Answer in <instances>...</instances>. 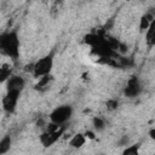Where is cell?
<instances>
[{
    "label": "cell",
    "mask_w": 155,
    "mask_h": 155,
    "mask_svg": "<svg viewBox=\"0 0 155 155\" xmlns=\"http://www.w3.org/2000/svg\"><path fill=\"white\" fill-rule=\"evenodd\" d=\"M0 48L4 54L11 59H17L19 56V38L15 30L6 31L0 36Z\"/></svg>",
    "instance_id": "1"
},
{
    "label": "cell",
    "mask_w": 155,
    "mask_h": 155,
    "mask_svg": "<svg viewBox=\"0 0 155 155\" xmlns=\"http://www.w3.org/2000/svg\"><path fill=\"white\" fill-rule=\"evenodd\" d=\"M63 133H64V126H57L50 122L45 128V131L40 134L39 139L44 148H50L63 136Z\"/></svg>",
    "instance_id": "2"
},
{
    "label": "cell",
    "mask_w": 155,
    "mask_h": 155,
    "mask_svg": "<svg viewBox=\"0 0 155 155\" xmlns=\"http://www.w3.org/2000/svg\"><path fill=\"white\" fill-rule=\"evenodd\" d=\"M53 68V54H46L41 58H39L33 65H31V73L36 79H40L46 75H51Z\"/></svg>",
    "instance_id": "3"
},
{
    "label": "cell",
    "mask_w": 155,
    "mask_h": 155,
    "mask_svg": "<svg viewBox=\"0 0 155 155\" xmlns=\"http://www.w3.org/2000/svg\"><path fill=\"white\" fill-rule=\"evenodd\" d=\"M71 116H73V107L69 104H62L56 107L51 111L48 119H50V122L57 126H63L65 122L70 120Z\"/></svg>",
    "instance_id": "4"
},
{
    "label": "cell",
    "mask_w": 155,
    "mask_h": 155,
    "mask_svg": "<svg viewBox=\"0 0 155 155\" xmlns=\"http://www.w3.org/2000/svg\"><path fill=\"white\" fill-rule=\"evenodd\" d=\"M19 94L21 93L19 92H16V91H7L6 92L5 97L2 98V109L7 114H12L16 110Z\"/></svg>",
    "instance_id": "5"
},
{
    "label": "cell",
    "mask_w": 155,
    "mask_h": 155,
    "mask_svg": "<svg viewBox=\"0 0 155 155\" xmlns=\"http://www.w3.org/2000/svg\"><path fill=\"white\" fill-rule=\"evenodd\" d=\"M140 91H142L140 81L138 80L137 76H132L126 82V86L124 88V94L128 98H134L140 93Z\"/></svg>",
    "instance_id": "6"
},
{
    "label": "cell",
    "mask_w": 155,
    "mask_h": 155,
    "mask_svg": "<svg viewBox=\"0 0 155 155\" xmlns=\"http://www.w3.org/2000/svg\"><path fill=\"white\" fill-rule=\"evenodd\" d=\"M25 86V81L21 75H12L7 81H6V90L7 91H16V92H22Z\"/></svg>",
    "instance_id": "7"
},
{
    "label": "cell",
    "mask_w": 155,
    "mask_h": 155,
    "mask_svg": "<svg viewBox=\"0 0 155 155\" xmlns=\"http://www.w3.org/2000/svg\"><path fill=\"white\" fill-rule=\"evenodd\" d=\"M86 140H87V138H86L85 133H76V134H74V136L70 138L69 145H70L71 148H74V149H80L81 147L85 145Z\"/></svg>",
    "instance_id": "8"
},
{
    "label": "cell",
    "mask_w": 155,
    "mask_h": 155,
    "mask_svg": "<svg viewBox=\"0 0 155 155\" xmlns=\"http://www.w3.org/2000/svg\"><path fill=\"white\" fill-rule=\"evenodd\" d=\"M12 68L8 63H4L0 68V80L1 82H6L11 76H12Z\"/></svg>",
    "instance_id": "9"
},
{
    "label": "cell",
    "mask_w": 155,
    "mask_h": 155,
    "mask_svg": "<svg viewBox=\"0 0 155 155\" xmlns=\"http://www.w3.org/2000/svg\"><path fill=\"white\" fill-rule=\"evenodd\" d=\"M154 18H155V16H154L151 12H147L145 15H143L142 18H140V24H139L140 30H142V31H143V30L147 31V29L149 28V25H150V23L153 22Z\"/></svg>",
    "instance_id": "10"
},
{
    "label": "cell",
    "mask_w": 155,
    "mask_h": 155,
    "mask_svg": "<svg viewBox=\"0 0 155 155\" xmlns=\"http://www.w3.org/2000/svg\"><path fill=\"white\" fill-rule=\"evenodd\" d=\"M145 40L149 45H154L155 44V18L153 19V22L150 23L149 28L145 31Z\"/></svg>",
    "instance_id": "11"
},
{
    "label": "cell",
    "mask_w": 155,
    "mask_h": 155,
    "mask_svg": "<svg viewBox=\"0 0 155 155\" xmlns=\"http://www.w3.org/2000/svg\"><path fill=\"white\" fill-rule=\"evenodd\" d=\"M11 144H12L11 137H10V136H5V137L0 140V154H1V155L6 154V153L10 150Z\"/></svg>",
    "instance_id": "12"
},
{
    "label": "cell",
    "mask_w": 155,
    "mask_h": 155,
    "mask_svg": "<svg viewBox=\"0 0 155 155\" xmlns=\"http://www.w3.org/2000/svg\"><path fill=\"white\" fill-rule=\"evenodd\" d=\"M139 148H140V143H136V144H131L125 147V149L122 150L121 155H139Z\"/></svg>",
    "instance_id": "13"
},
{
    "label": "cell",
    "mask_w": 155,
    "mask_h": 155,
    "mask_svg": "<svg viewBox=\"0 0 155 155\" xmlns=\"http://www.w3.org/2000/svg\"><path fill=\"white\" fill-rule=\"evenodd\" d=\"M51 80H52V76L51 75H46V76L40 78L39 81H38V84L35 85V88L36 90H40V91L47 88L48 85H50V82H51Z\"/></svg>",
    "instance_id": "14"
},
{
    "label": "cell",
    "mask_w": 155,
    "mask_h": 155,
    "mask_svg": "<svg viewBox=\"0 0 155 155\" xmlns=\"http://www.w3.org/2000/svg\"><path fill=\"white\" fill-rule=\"evenodd\" d=\"M92 125H93V128L97 131V132H101L105 128V121L104 119L99 117V116H94L93 120H92Z\"/></svg>",
    "instance_id": "15"
},
{
    "label": "cell",
    "mask_w": 155,
    "mask_h": 155,
    "mask_svg": "<svg viewBox=\"0 0 155 155\" xmlns=\"http://www.w3.org/2000/svg\"><path fill=\"white\" fill-rule=\"evenodd\" d=\"M105 107H107V109L110 110V111L116 110L117 107H119V102H117L116 99H108L107 103H105Z\"/></svg>",
    "instance_id": "16"
},
{
    "label": "cell",
    "mask_w": 155,
    "mask_h": 155,
    "mask_svg": "<svg viewBox=\"0 0 155 155\" xmlns=\"http://www.w3.org/2000/svg\"><path fill=\"white\" fill-rule=\"evenodd\" d=\"M127 143H128V138H127L126 136H125V137L119 142V144H120V145H126V147H127Z\"/></svg>",
    "instance_id": "17"
},
{
    "label": "cell",
    "mask_w": 155,
    "mask_h": 155,
    "mask_svg": "<svg viewBox=\"0 0 155 155\" xmlns=\"http://www.w3.org/2000/svg\"><path fill=\"white\" fill-rule=\"evenodd\" d=\"M149 137L155 140V127H153V128L149 131Z\"/></svg>",
    "instance_id": "18"
},
{
    "label": "cell",
    "mask_w": 155,
    "mask_h": 155,
    "mask_svg": "<svg viewBox=\"0 0 155 155\" xmlns=\"http://www.w3.org/2000/svg\"><path fill=\"white\" fill-rule=\"evenodd\" d=\"M85 136H86V138H94V133L93 132H90V131H87L86 133H85Z\"/></svg>",
    "instance_id": "19"
},
{
    "label": "cell",
    "mask_w": 155,
    "mask_h": 155,
    "mask_svg": "<svg viewBox=\"0 0 155 155\" xmlns=\"http://www.w3.org/2000/svg\"><path fill=\"white\" fill-rule=\"evenodd\" d=\"M99 155H104V154H99Z\"/></svg>",
    "instance_id": "20"
}]
</instances>
